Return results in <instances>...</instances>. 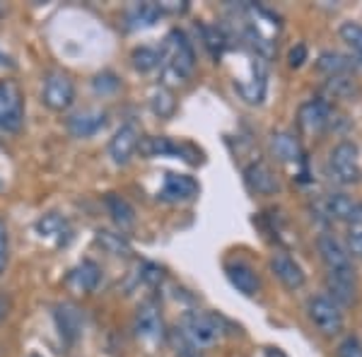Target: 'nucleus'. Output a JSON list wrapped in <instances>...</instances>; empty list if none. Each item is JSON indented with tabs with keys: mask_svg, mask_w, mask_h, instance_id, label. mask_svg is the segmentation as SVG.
I'll return each mask as SVG.
<instances>
[{
	"mask_svg": "<svg viewBox=\"0 0 362 357\" xmlns=\"http://www.w3.org/2000/svg\"><path fill=\"white\" fill-rule=\"evenodd\" d=\"M317 251L324 261V266L329 268V273H343L353 271V261H350L348 249L334 237V234H321L317 239Z\"/></svg>",
	"mask_w": 362,
	"mask_h": 357,
	"instance_id": "9d476101",
	"label": "nucleus"
},
{
	"mask_svg": "<svg viewBox=\"0 0 362 357\" xmlns=\"http://www.w3.org/2000/svg\"><path fill=\"white\" fill-rule=\"evenodd\" d=\"M131 61H133V68L140 70V73H148V70H153L157 63L162 61L160 51L157 49H150V46H140L131 54Z\"/></svg>",
	"mask_w": 362,
	"mask_h": 357,
	"instance_id": "cd10ccee",
	"label": "nucleus"
},
{
	"mask_svg": "<svg viewBox=\"0 0 362 357\" xmlns=\"http://www.w3.org/2000/svg\"><path fill=\"white\" fill-rule=\"evenodd\" d=\"M317 68L321 73H326L329 78H336V75H346L353 70V63H350L348 56L338 54V51H324L317 58Z\"/></svg>",
	"mask_w": 362,
	"mask_h": 357,
	"instance_id": "a878e982",
	"label": "nucleus"
},
{
	"mask_svg": "<svg viewBox=\"0 0 362 357\" xmlns=\"http://www.w3.org/2000/svg\"><path fill=\"white\" fill-rule=\"evenodd\" d=\"M54 319H56L58 333H61L68 343L78 341L80 333H83V312H80V307H75L73 302L56 304Z\"/></svg>",
	"mask_w": 362,
	"mask_h": 357,
	"instance_id": "dca6fc26",
	"label": "nucleus"
},
{
	"mask_svg": "<svg viewBox=\"0 0 362 357\" xmlns=\"http://www.w3.org/2000/svg\"><path fill=\"white\" fill-rule=\"evenodd\" d=\"M336 357H362V341L358 336H346L338 343Z\"/></svg>",
	"mask_w": 362,
	"mask_h": 357,
	"instance_id": "473e14b6",
	"label": "nucleus"
},
{
	"mask_svg": "<svg viewBox=\"0 0 362 357\" xmlns=\"http://www.w3.org/2000/svg\"><path fill=\"white\" fill-rule=\"evenodd\" d=\"M341 39L355 51V54L362 56V25H358V22H343Z\"/></svg>",
	"mask_w": 362,
	"mask_h": 357,
	"instance_id": "7c9ffc66",
	"label": "nucleus"
},
{
	"mask_svg": "<svg viewBox=\"0 0 362 357\" xmlns=\"http://www.w3.org/2000/svg\"><path fill=\"white\" fill-rule=\"evenodd\" d=\"M177 357H203L198 350H194V348H181L179 353H177Z\"/></svg>",
	"mask_w": 362,
	"mask_h": 357,
	"instance_id": "4c0bfd02",
	"label": "nucleus"
},
{
	"mask_svg": "<svg viewBox=\"0 0 362 357\" xmlns=\"http://www.w3.org/2000/svg\"><path fill=\"white\" fill-rule=\"evenodd\" d=\"M107 124H109L107 111L83 109V111H75L68 119V131H70V136H75V138H92Z\"/></svg>",
	"mask_w": 362,
	"mask_h": 357,
	"instance_id": "ddd939ff",
	"label": "nucleus"
},
{
	"mask_svg": "<svg viewBox=\"0 0 362 357\" xmlns=\"http://www.w3.org/2000/svg\"><path fill=\"white\" fill-rule=\"evenodd\" d=\"M288 61H290V66H293V68H300L302 63L307 61V46H305V44H297L295 49L290 51Z\"/></svg>",
	"mask_w": 362,
	"mask_h": 357,
	"instance_id": "c9c22d12",
	"label": "nucleus"
},
{
	"mask_svg": "<svg viewBox=\"0 0 362 357\" xmlns=\"http://www.w3.org/2000/svg\"><path fill=\"white\" fill-rule=\"evenodd\" d=\"M5 314H8V302H5L3 297H0V321L5 319Z\"/></svg>",
	"mask_w": 362,
	"mask_h": 357,
	"instance_id": "ea45409f",
	"label": "nucleus"
},
{
	"mask_svg": "<svg viewBox=\"0 0 362 357\" xmlns=\"http://www.w3.org/2000/svg\"><path fill=\"white\" fill-rule=\"evenodd\" d=\"M307 314H309V319H312V324L317 326V331L321 333V336H329V338L338 336V333L343 331V324H346L341 307H338V304L326 295L312 297V300L307 302Z\"/></svg>",
	"mask_w": 362,
	"mask_h": 357,
	"instance_id": "423d86ee",
	"label": "nucleus"
},
{
	"mask_svg": "<svg viewBox=\"0 0 362 357\" xmlns=\"http://www.w3.org/2000/svg\"><path fill=\"white\" fill-rule=\"evenodd\" d=\"M201 37H203V44H206V49L210 51V56L218 61V58H223L225 49H227V37L223 34V29L215 27V25H201Z\"/></svg>",
	"mask_w": 362,
	"mask_h": 357,
	"instance_id": "bb28decb",
	"label": "nucleus"
},
{
	"mask_svg": "<svg viewBox=\"0 0 362 357\" xmlns=\"http://www.w3.org/2000/svg\"><path fill=\"white\" fill-rule=\"evenodd\" d=\"M133 329H136V336L140 341L155 345L165 338V319H162V312L155 302H143L136 312V319H133Z\"/></svg>",
	"mask_w": 362,
	"mask_h": 357,
	"instance_id": "6e6552de",
	"label": "nucleus"
},
{
	"mask_svg": "<svg viewBox=\"0 0 362 357\" xmlns=\"http://www.w3.org/2000/svg\"><path fill=\"white\" fill-rule=\"evenodd\" d=\"M92 87H95V92L97 95H114L116 90L121 87V83H119V78H116L114 73H99V75H95V80H92Z\"/></svg>",
	"mask_w": 362,
	"mask_h": 357,
	"instance_id": "2f4dec72",
	"label": "nucleus"
},
{
	"mask_svg": "<svg viewBox=\"0 0 362 357\" xmlns=\"http://www.w3.org/2000/svg\"><path fill=\"white\" fill-rule=\"evenodd\" d=\"M225 273H227V280L232 283V288H237L242 295L254 297L256 292L261 290L259 273H256L247 261H230L225 266Z\"/></svg>",
	"mask_w": 362,
	"mask_h": 357,
	"instance_id": "f3484780",
	"label": "nucleus"
},
{
	"mask_svg": "<svg viewBox=\"0 0 362 357\" xmlns=\"http://www.w3.org/2000/svg\"><path fill=\"white\" fill-rule=\"evenodd\" d=\"M29 357H42V355H37V353H32V355H29Z\"/></svg>",
	"mask_w": 362,
	"mask_h": 357,
	"instance_id": "79ce46f5",
	"label": "nucleus"
},
{
	"mask_svg": "<svg viewBox=\"0 0 362 357\" xmlns=\"http://www.w3.org/2000/svg\"><path fill=\"white\" fill-rule=\"evenodd\" d=\"M244 181L247 186L254 193H261V196H273L280 184H278V177L266 162H251V165L244 169Z\"/></svg>",
	"mask_w": 362,
	"mask_h": 357,
	"instance_id": "a211bd4d",
	"label": "nucleus"
},
{
	"mask_svg": "<svg viewBox=\"0 0 362 357\" xmlns=\"http://www.w3.org/2000/svg\"><path fill=\"white\" fill-rule=\"evenodd\" d=\"M225 329L227 321L213 312H186L179 326L181 338H184V348L194 350L215 345L225 336Z\"/></svg>",
	"mask_w": 362,
	"mask_h": 357,
	"instance_id": "f257e3e1",
	"label": "nucleus"
},
{
	"mask_svg": "<svg viewBox=\"0 0 362 357\" xmlns=\"http://www.w3.org/2000/svg\"><path fill=\"white\" fill-rule=\"evenodd\" d=\"M25 124V99L15 80H0V128L17 133Z\"/></svg>",
	"mask_w": 362,
	"mask_h": 357,
	"instance_id": "0eeeda50",
	"label": "nucleus"
},
{
	"mask_svg": "<svg viewBox=\"0 0 362 357\" xmlns=\"http://www.w3.org/2000/svg\"><path fill=\"white\" fill-rule=\"evenodd\" d=\"M37 234L46 242H51L54 247H68V242L73 239V230L70 222L58 213H49L44 218L37 220Z\"/></svg>",
	"mask_w": 362,
	"mask_h": 357,
	"instance_id": "2eb2a0df",
	"label": "nucleus"
},
{
	"mask_svg": "<svg viewBox=\"0 0 362 357\" xmlns=\"http://www.w3.org/2000/svg\"><path fill=\"white\" fill-rule=\"evenodd\" d=\"M0 66H10V68H13V61H10V58L5 56L3 51H0Z\"/></svg>",
	"mask_w": 362,
	"mask_h": 357,
	"instance_id": "a19ab883",
	"label": "nucleus"
},
{
	"mask_svg": "<svg viewBox=\"0 0 362 357\" xmlns=\"http://www.w3.org/2000/svg\"><path fill=\"white\" fill-rule=\"evenodd\" d=\"M297 124L309 136H321L331 124L329 102H324V99H309V102H305L300 107V114H297Z\"/></svg>",
	"mask_w": 362,
	"mask_h": 357,
	"instance_id": "1a4fd4ad",
	"label": "nucleus"
},
{
	"mask_svg": "<svg viewBox=\"0 0 362 357\" xmlns=\"http://www.w3.org/2000/svg\"><path fill=\"white\" fill-rule=\"evenodd\" d=\"M99 278H102V271H99L97 263L95 261H83L80 266H75L73 271L68 273L66 283L70 285V288H75L80 292H92V290H97Z\"/></svg>",
	"mask_w": 362,
	"mask_h": 357,
	"instance_id": "aec40b11",
	"label": "nucleus"
},
{
	"mask_svg": "<svg viewBox=\"0 0 362 357\" xmlns=\"http://www.w3.org/2000/svg\"><path fill=\"white\" fill-rule=\"evenodd\" d=\"M348 227H350V232H362V203L355 206L353 215H350V220H348Z\"/></svg>",
	"mask_w": 362,
	"mask_h": 357,
	"instance_id": "e433bc0d",
	"label": "nucleus"
},
{
	"mask_svg": "<svg viewBox=\"0 0 362 357\" xmlns=\"http://www.w3.org/2000/svg\"><path fill=\"white\" fill-rule=\"evenodd\" d=\"M42 102L51 111H66L75 102V83L63 70H49L44 75L42 87Z\"/></svg>",
	"mask_w": 362,
	"mask_h": 357,
	"instance_id": "39448f33",
	"label": "nucleus"
},
{
	"mask_svg": "<svg viewBox=\"0 0 362 357\" xmlns=\"http://www.w3.org/2000/svg\"><path fill=\"white\" fill-rule=\"evenodd\" d=\"M95 242L112 256H131L133 254L131 242H128V237H126V234H121V232L97 230L95 232Z\"/></svg>",
	"mask_w": 362,
	"mask_h": 357,
	"instance_id": "393cba45",
	"label": "nucleus"
},
{
	"mask_svg": "<svg viewBox=\"0 0 362 357\" xmlns=\"http://www.w3.org/2000/svg\"><path fill=\"white\" fill-rule=\"evenodd\" d=\"M271 150L280 162H300L302 160V145L295 133H290V131L273 133Z\"/></svg>",
	"mask_w": 362,
	"mask_h": 357,
	"instance_id": "4be33fe9",
	"label": "nucleus"
},
{
	"mask_svg": "<svg viewBox=\"0 0 362 357\" xmlns=\"http://www.w3.org/2000/svg\"><path fill=\"white\" fill-rule=\"evenodd\" d=\"M5 266H8V227L0 220V275L5 273Z\"/></svg>",
	"mask_w": 362,
	"mask_h": 357,
	"instance_id": "72a5a7b5",
	"label": "nucleus"
},
{
	"mask_svg": "<svg viewBox=\"0 0 362 357\" xmlns=\"http://www.w3.org/2000/svg\"><path fill=\"white\" fill-rule=\"evenodd\" d=\"M162 15H165V13H162L160 3H138L126 13V27L128 29L153 27Z\"/></svg>",
	"mask_w": 362,
	"mask_h": 357,
	"instance_id": "b1692460",
	"label": "nucleus"
},
{
	"mask_svg": "<svg viewBox=\"0 0 362 357\" xmlns=\"http://www.w3.org/2000/svg\"><path fill=\"white\" fill-rule=\"evenodd\" d=\"M348 254L362 261V232H348Z\"/></svg>",
	"mask_w": 362,
	"mask_h": 357,
	"instance_id": "f704fd0d",
	"label": "nucleus"
},
{
	"mask_svg": "<svg viewBox=\"0 0 362 357\" xmlns=\"http://www.w3.org/2000/svg\"><path fill=\"white\" fill-rule=\"evenodd\" d=\"M138 143H140L138 128L133 124L121 126L119 131L114 133V138L109 140V157H112L114 165H119V167L128 165V160L133 157V152L138 150Z\"/></svg>",
	"mask_w": 362,
	"mask_h": 357,
	"instance_id": "f8f14e48",
	"label": "nucleus"
},
{
	"mask_svg": "<svg viewBox=\"0 0 362 357\" xmlns=\"http://www.w3.org/2000/svg\"><path fill=\"white\" fill-rule=\"evenodd\" d=\"M329 174L336 184H355L362 179L360 169V150L353 140H341L329 155Z\"/></svg>",
	"mask_w": 362,
	"mask_h": 357,
	"instance_id": "7ed1b4c3",
	"label": "nucleus"
},
{
	"mask_svg": "<svg viewBox=\"0 0 362 357\" xmlns=\"http://www.w3.org/2000/svg\"><path fill=\"white\" fill-rule=\"evenodd\" d=\"M160 56H162V61H167V66L172 68V73L177 75V78L186 80L194 75V70H196L194 46H191L189 37H186L181 29H172V32L167 34Z\"/></svg>",
	"mask_w": 362,
	"mask_h": 357,
	"instance_id": "f03ea898",
	"label": "nucleus"
},
{
	"mask_svg": "<svg viewBox=\"0 0 362 357\" xmlns=\"http://www.w3.org/2000/svg\"><path fill=\"white\" fill-rule=\"evenodd\" d=\"M201 186L194 177L189 174H174V172H167L165 174V186L160 191V198L167 203H184V201H191V198L198 196Z\"/></svg>",
	"mask_w": 362,
	"mask_h": 357,
	"instance_id": "9b49d317",
	"label": "nucleus"
},
{
	"mask_svg": "<svg viewBox=\"0 0 362 357\" xmlns=\"http://www.w3.org/2000/svg\"><path fill=\"white\" fill-rule=\"evenodd\" d=\"M104 206H107L112 220L121 230H131V227L136 225V210H133L131 203H128L126 198H121L119 193H107V196H104Z\"/></svg>",
	"mask_w": 362,
	"mask_h": 357,
	"instance_id": "5701e85b",
	"label": "nucleus"
},
{
	"mask_svg": "<svg viewBox=\"0 0 362 357\" xmlns=\"http://www.w3.org/2000/svg\"><path fill=\"white\" fill-rule=\"evenodd\" d=\"M264 357H288V355H285L283 350H278V348H268L264 353Z\"/></svg>",
	"mask_w": 362,
	"mask_h": 357,
	"instance_id": "58836bf2",
	"label": "nucleus"
},
{
	"mask_svg": "<svg viewBox=\"0 0 362 357\" xmlns=\"http://www.w3.org/2000/svg\"><path fill=\"white\" fill-rule=\"evenodd\" d=\"M355 206H358V201H353L348 193H329L321 201V213L334 222H348Z\"/></svg>",
	"mask_w": 362,
	"mask_h": 357,
	"instance_id": "412c9836",
	"label": "nucleus"
},
{
	"mask_svg": "<svg viewBox=\"0 0 362 357\" xmlns=\"http://www.w3.org/2000/svg\"><path fill=\"white\" fill-rule=\"evenodd\" d=\"M138 152L145 160H153V157H177L184 160L189 165H198L201 162V152L189 143H174L172 138L165 136H150V138H140Z\"/></svg>",
	"mask_w": 362,
	"mask_h": 357,
	"instance_id": "20e7f679",
	"label": "nucleus"
},
{
	"mask_svg": "<svg viewBox=\"0 0 362 357\" xmlns=\"http://www.w3.org/2000/svg\"><path fill=\"white\" fill-rule=\"evenodd\" d=\"M326 288L334 295V302L341 304H353L358 300V278L355 271H343V273H329L326 275Z\"/></svg>",
	"mask_w": 362,
	"mask_h": 357,
	"instance_id": "6ab92c4d",
	"label": "nucleus"
},
{
	"mask_svg": "<svg viewBox=\"0 0 362 357\" xmlns=\"http://www.w3.org/2000/svg\"><path fill=\"white\" fill-rule=\"evenodd\" d=\"M271 271H273V275H276V278H278L280 283H283L288 290H300V288H305V280H307L305 271H302L300 263H297L290 254H285V251H280V254H273V259H271Z\"/></svg>",
	"mask_w": 362,
	"mask_h": 357,
	"instance_id": "4468645a",
	"label": "nucleus"
},
{
	"mask_svg": "<svg viewBox=\"0 0 362 357\" xmlns=\"http://www.w3.org/2000/svg\"><path fill=\"white\" fill-rule=\"evenodd\" d=\"M326 92L334 99H346V97H353L358 90H355V83L348 75H336V78L326 80Z\"/></svg>",
	"mask_w": 362,
	"mask_h": 357,
	"instance_id": "c756f323",
	"label": "nucleus"
},
{
	"mask_svg": "<svg viewBox=\"0 0 362 357\" xmlns=\"http://www.w3.org/2000/svg\"><path fill=\"white\" fill-rule=\"evenodd\" d=\"M150 104H153V111L157 116H162V119H167V116L174 114V107H177V102H174V95L167 90V87H157L153 92V99H150Z\"/></svg>",
	"mask_w": 362,
	"mask_h": 357,
	"instance_id": "c85d7f7f",
	"label": "nucleus"
}]
</instances>
